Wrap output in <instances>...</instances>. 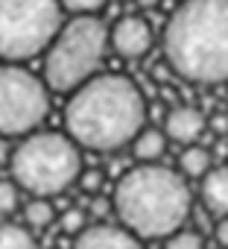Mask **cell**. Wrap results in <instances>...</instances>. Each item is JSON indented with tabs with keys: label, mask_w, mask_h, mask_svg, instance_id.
Segmentation results:
<instances>
[{
	"label": "cell",
	"mask_w": 228,
	"mask_h": 249,
	"mask_svg": "<svg viewBox=\"0 0 228 249\" xmlns=\"http://www.w3.org/2000/svg\"><path fill=\"white\" fill-rule=\"evenodd\" d=\"M147 126V100L135 79L97 73L65 106L67 135L91 153H114L132 144Z\"/></svg>",
	"instance_id": "6da1fadb"
},
{
	"label": "cell",
	"mask_w": 228,
	"mask_h": 249,
	"mask_svg": "<svg viewBox=\"0 0 228 249\" xmlns=\"http://www.w3.org/2000/svg\"><path fill=\"white\" fill-rule=\"evenodd\" d=\"M164 59L187 82H228V0H181L164 27Z\"/></svg>",
	"instance_id": "7a4b0ae2"
},
{
	"label": "cell",
	"mask_w": 228,
	"mask_h": 249,
	"mask_svg": "<svg viewBox=\"0 0 228 249\" xmlns=\"http://www.w3.org/2000/svg\"><path fill=\"white\" fill-rule=\"evenodd\" d=\"M111 208L120 226L135 231L141 240H167L184 229L193 211V194L181 170L164 164H138L117 182Z\"/></svg>",
	"instance_id": "3957f363"
},
{
	"label": "cell",
	"mask_w": 228,
	"mask_h": 249,
	"mask_svg": "<svg viewBox=\"0 0 228 249\" xmlns=\"http://www.w3.org/2000/svg\"><path fill=\"white\" fill-rule=\"evenodd\" d=\"M108 47V27L97 15H73L47 47L41 79L56 94H73L99 73Z\"/></svg>",
	"instance_id": "277c9868"
},
{
	"label": "cell",
	"mask_w": 228,
	"mask_h": 249,
	"mask_svg": "<svg viewBox=\"0 0 228 249\" xmlns=\"http://www.w3.org/2000/svg\"><path fill=\"white\" fill-rule=\"evenodd\" d=\"M12 182L33 196H59L82 173V153L70 135L62 132H33L27 135L9 159Z\"/></svg>",
	"instance_id": "5b68a950"
},
{
	"label": "cell",
	"mask_w": 228,
	"mask_h": 249,
	"mask_svg": "<svg viewBox=\"0 0 228 249\" xmlns=\"http://www.w3.org/2000/svg\"><path fill=\"white\" fill-rule=\"evenodd\" d=\"M62 27L59 0H0V59L21 65L44 53Z\"/></svg>",
	"instance_id": "8992f818"
},
{
	"label": "cell",
	"mask_w": 228,
	"mask_h": 249,
	"mask_svg": "<svg viewBox=\"0 0 228 249\" xmlns=\"http://www.w3.org/2000/svg\"><path fill=\"white\" fill-rule=\"evenodd\" d=\"M50 111V88L21 65H0V135H33Z\"/></svg>",
	"instance_id": "52a82bcc"
},
{
	"label": "cell",
	"mask_w": 228,
	"mask_h": 249,
	"mask_svg": "<svg viewBox=\"0 0 228 249\" xmlns=\"http://www.w3.org/2000/svg\"><path fill=\"white\" fill-rule=\"evenodd\" d=\"M111 50L123 59H141L152 47V27L138 15H123L117 24L108 30Z\"/></svg>",
	"instance_id": "ba28073f"
},
{
	"label": "cell",
	"mask_w": 228,
	"mask_h": 249,
	"mask_svg": "<svg viewBox=\"0 0 228 249\" xmlns=\"http://www.w3.org/2000/svg\"><path fill=\"white\" fill-rule=\"evenodd\" d=\"M73 249H144V240L126 226L99 223V226H88L73 240Z\"/></svg>",
	"instance_id": "9c48e42d"
},
{
	"label": "cell",
	"mask_w": 228,
	"mask_h": 249,
	"mask_svg": "<svg viewBox=\"0 0 228 249\" xmlns=\"http://www.w3.org/2000/svg\"><path fill=\"white\" fill-rule=\"evenodd\" d=\"M205 126H208V117L196 106H184V103L181 106H173L167 111V117H164V132H167V138L176 141V144H184V147L196 144L202 138Z\"/></svg>",
	"instance_id": "30bf717a"
},
{
	"label": "cell",
	"mask_w": 228,
	"mask_h": 249,
	"mask_svg": "<svg viewBox=\"0 0 228 249\" xmlns=\"http://www.w3.org/2000/svg\"><path fill=\"white\" fill-rule=\"evenodd\" d=\"M202 205L213 217H228V164L211 167V173L202 179Z\"/></svg>",
	"instance_id": "8fae6325"
},
{
	"label": "cell",
	"mask_w": 228,
	"mask_h": 249,
	"mask_svg": "<svg viewBox=\"0 0 228 249\" xmlns=\"http://www.w3.org/2000/svg\"><path fill=\"white\" fill-rule=\"evenodd\" d=\"M167 150V132L161 129H152V126H144L141 135L132 141V156L144 164H155Z\"/></svg>",
	"instance_id": "7c38bea8"
},
{
	"label": "cell",
	"mask_w": 228,
	"mask_h": 249,
	"mask_svg": "<svg viewBox=\"0 0 228 249\" xmlns=\"http://www.w3.org/2000/svg\"><path fill=\"white\" fill-rule=\"evenodd\" d=\"M213 167V156L208 147H199V144H190L181 150L179 156V170L187 176V179H205Z\"/></svg>",
	"instance_id": "4fadbf2b"
},
{
	"label": "cell",
	"mask_w": 228,
	"mask_h": 249,
	"mask_svg": "<svg viewBox=\"0 0 228 249\" xmlns=\"http://www.w3.org/2000/svg\"><path fill=\"white\" fill-rule=\"evenodd\" d=\"M0 249H38V246H35V237L30 234L27 226L3 223L0 226Z\"/></svg>",
	"instance_id": "5bb4252c"
},
{
	"label": "cell",
	"mask_w": 228,
	"mask_h": 249,
	"mask_svg": "<svg viewBox=\"0 0 228 249\" xmlns=\"http://www.w3.org/2000/svg\"><path fill=\"white\" fill-rule=\"evenodd\" d=\"M24 220H27L30 229H47L53 223V202L44 199V196L30 199L27 208H24Z\"/></svg>",
	"instance_id": "9a60e30c"
},
{
	"label": "cell",
	"mask_w": 228,
	"mask_h": 249,
	"mask_svg": "<svg viewBox=\"0 0 228 249\" xmlns=\"http://www.w3.org/2000/svg\"><path fill=\"white\" fill-rule=\"evenodd\" d=\"M59 229L65 231V234H70V237H79L85 229H88V211L85 208H67V211H62V220H59Z\"/></svg>",
	"instance_id": "2e32d148"
},
{
	"label": "cell",
	"mask_w": 228,
	"mask_h": 249,
	"mask_svg": "<svg viewBox=\"0 0 228 249\" xmlns=\"http://www.w3.org/2000/svg\"><path fill=\"white\" fill-rule=\"evenodd\" d=\"M164 249H205V240L193 229H179L176 234H170L164 240Z\"/></svg>",
	"instance_id": "e0dca14e"
},
{
	"label": "cell",
	"mask_w": 228,
	"mask_h": 249,
	"mask_svg": "<svg viewBox=\"0 0 228 249\" xmlns=\"http://www.w3.org/2000/svg\"><path fill=\"white\" fill-rule=\"evenodd\" d=\"M62 9L70 15H97L108 0H59Z\"/></svg>",
	"instance_id": "ac0fdd59"
},
{
	"label": "cell",
	"mask_w": 228,
	"mask_h": 249,
	"mask_svg": "<svg viewBox=\"0 0 228 249\" xmlns=\"http://www.w3.org/2000/svg\"><path fill=\"white\" fill-rule=\"evenodd\" d=\"M18 191H21V188H18L15 182L0 179V214H9V211H15V208H18V202H21Z\"/></svg>",
	"instance_id": "d6986e66"
},
{
	"label": "cell",
	"mask_w": 228,
	"mask_h": 249,
	"mask_svg": "<svg viewBox=\"0 0 228 249\" xmlns=\"http://www.w3.org/2000/svg\"><path fill=\"white\" fill-rule=\"evenodd\" d=\"M79 188L85 194H99V188H102V170H97V167L82 170L79 173Z\"/></svg>",
	"instance_id": "ffe728a7"
},
{
	"label": "cell",
	"mask_w": 228,
	"mask_h": 249,
	"mask_svg": "<svg viewBox=\"0 0 228 249\" xmlns=\"http://www.w3.org/2000/svg\"><path fill=\"white\" fill-rule=\"evenodd\" d=\"M213 240H216V246L228 249V217H216V223H213Z\"/></svg>",
	"instance_id": "44dd1931"
},
{
	"label": "cell",
	"mask_w": 228,
	"mask_h": 249,
	"mask_svg": "<svg viewBox=\"0 0 228 249\" xmlns=\"http://www.w3.org/2000/svg\"><path fill=\"white\" fill-rule=\"evenodd\" d=\"M208 126H211V132H213V135H228V114H225V111H219V114H211Z\"/></svg>",
	"instance_id": "7402d4cb"
},
{
	"label": "cell",
	"mask_w": 228,
	"mask_h": 249,
	"mask_svg": "<svg viewBox=\"0 0 228 249\" xmlns=\"http://www.w3.org/2000/svg\"><path fill=\"white\" fill-rule=\"evenodd\" d=\"M135 3H138L141 9H155V6L161 3V0H135Z\"/></svg>",
	"instance_id": "603a6c76"
},
{
	"label": "cell",
	"mask_w": 228,
	"mask_h": 249,
	"mask_svg": "<svg viewBox=\"0 0 228 249\" xmlns=\"http://www.w3.org/2000/svg\"><path fill=\"white\" fill-rule=\"evenodd\" d=\"M216 249H225V246H216Z\"/></svg>",
	"instance_id": "cb8c5ba5"
}]
</instances>
